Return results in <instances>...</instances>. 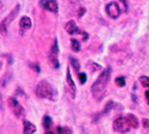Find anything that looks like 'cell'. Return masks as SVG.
Masks as SVG:
<instances>
[{"mask_svg": "<svg viewBox=\"0 0 149 134\" xmlns=\"http://www.w3.org/2000/svg\"><path fill=\"white\" fill-rule=\"evenodd\" d=\"M111 72H112V69H111L110 66L104 68L100 73V76H99V78L92 85V93L97 101L103 100V97L106 92V88H107L110 77H111Z\"/></svg>", "mask_w": 149, "mask_h": 134, "instance_id": "cell-1", "label": "cell"}, {"mask_svg": "<svg viewBox=\"0 0 149 134\" xmlns=\"http://www.w3.org/2000/svg\"><path fill=\"white\" fill-rule=\"evenodd\" d=\"M36 95L40 98H47V100H54V90L53 86L47 80H42L38 83L36 88Z\"/></svg>", "mask_w": 149, "mask_h": 134, "instance_id": "cell-2", "label": "cell"}, {"mask_svg": "<svg viewBox=\"0 0 149 134\" xmlns=\"http://www.w3.org/2000/svg\"><path fill=\"white\" fill-rule=\"evenodd\" d=\"M113 130L117 132V133H127L130 130V125H129V121L127 117H124V116H119L117 117L115 121H113Z\"/></svg>", "mask_w": 149, "mask_h": 134, "instance_id": "cell-3", "label": "cell"}, {"mask_svg": "<svg viewBox=\"0 0 149 134\" xmlns=\"http://www.w3.org/2000/svg\"><path fill=\"white\" fill-rule=\"evenodd\" d=\"M7 103H8V107H10V109H11L12 114H13L15 116L20 117V116L24 114V108L20 105V103L15 98V97H10L8 101H7Z\"/></svg>", "mask_w": 149, "mask_h": 134, "instance_id": "cell-4", "label": "cell"}, {"mask_svg": "<svg viewBox=\"0 0 149 134\" xmlns=\"http://www.w3.org/2000/svg\"><path fill=\"white\" fill-rule=\"evenodd\" d=\"M49 60H50V64L53 65L54 68H58L60 67V62H58V44H57V40H54L52 51H50V55H49Z\"/></svg>", "mask_w": 149, "mask_h": 134, "instance_id": "cell-5", "label": "cell"}, {"mask_svg": "<svg viewBox=\"0 0 149 134\" xmlns=\"http://www.w3.org/2000/svg\"><path fill=\"white\" fill-rule=\"evenodd\" d=\"M106 10V13L110 18H112V19H117L120 15V7L118 6V4L116 1H112V3H109L105 7Z\"/></svg>", "mask_w": 149, "mask_h": 134, "instance_id": "cell-6", "label": "cell"}, {"mask_svg": "<svg viewBox=\"0 0 149 134\" xmlns=\"http://www.w3.org/2000/svg\"><path fill=\"white\" fill-rule=\"evenodd\" d=\"M40 5L43 8L53 12V13H57V11H58V5H57L56 0H41Z\"/></svg>", "mask_w": 149, "mask_h": 134, "instance_id": "cell-7", "label": "cell"}, {"mask_svg": "<svg viewBox=\"0 0 149 134\" xmlns=\"http://www.w3.org/2000/svg\"><path fill=\"white\" fill-rule=\"evenodd\" d=\"M67 85H68V88H69V91H70V97L72 98H75V95H77V88H75V84H74V80L72 79L70 77V69L67 68Z\"/></svg>", "mask_w": 149, "mask_h": 134, "instance_id": "cell-8", "label": "cell"}, {"mask_svg": "<svg viewBox=\"0 0 149 134\" xmlns=\"http://www.w3.org/2000/svg\"><path fill=\"white\" fill-rule=\"evenodd\" d=\"M19 8H20V5H17V6H16L13 10H12V11L10 12V15H8L7 17H5V18H4V20L1 22V24H3V25L7 27L8 24H10L12 20H13V19L17 17V15L19 13Z\"/></svg>", "mask_w": 149, "mask_h": 134, "instance_id": "cell-9", "label": "cell"}, {"mask_svg": "<svg viewBox=\"0 0 149 134\" xmlns=\"http://www.w3.org/2000/svg\"><path fill=\"white\" fill-rule=\"evenodd\" d=\"M65 29H66V31H67L69 35H74V34H82V31L78 29L77 24H75V22H74V20H69V22L66 24Z\"/></svg>", "mask_w": 149, "mask_h": 134, "instance_id": "cell-10", "label": "cell"}, {"mask_svg": "<svg viewBox=\"0 0 149 134\" xmlns=\"http://www.w3.org/2000/svg\"><path fill=\"white\" fill-rule=\"evenodd\" d=\"M24 128H23V132H24V134H32V133H35L36 132V126L33 125V123H31L30 121H28V120H24Z\"/></svg>", "mask_w": 149, "mask_h": 134, "instance_id": "cell-11", "label": "cell"}, {"mask_svg": "<svg viewBox=\"0 0 149 134\" xmlns=\"http://www.w3.org/2000/svg\"><path fill=\"white\" fill-rule=\"evenodd\" d=\"M31 25H32V22L26 16L25 17H22V19L19 20V27H20L22 30H28V29L31 28Z\"/></svg>", "mask_w": 149, "mask_h": 134, "instance_id": "cell-12", "label": "cell"}, {"mask_svg": "<svg viewBox=\"0 0 149 134\" xmlns=\"http://www.w3.org/2000/svg\"><path fill=\"white\" fill-rule=\"evenodd\" d=\"M127 119L129 121V125H130L131 128H137L139 127V120H137V117H136L135 115L129 114V115H127Z\"/></svg>", "mask_w": 149, "mask_h": 134, "instance_id": "cell-13", "label": "cell"}, {"mask_svg": "<svg viewBox=\"0 0 149 134\" xmlns=\"http://www.w3.org/2000/svg\"><path fill=\"white\" fill-rule=\"evenodd\" d=\"M70 46H72V51H73V52L78 53V52L80 51V43H79V41H78L77 39H72Z\"/></svg>", "mask_w": 149, "mask_h": 134, "instance_id": "cell-14", "label": "cell"}, {"mask_svg": "<svg viewBox=\"0 0 149 134\" xmlns=\"http://www.w3.org/2000/svg\"><path fill=\"white\" fill-rule=\"evenodd\" d=\"M52 125H53V121H52L50 116L45 115V116L43 117V127H44L45 129H49V128L52 127Z\"/></svg>", "mask_w": 149, "mask_h": 134, "instance_id": "cell-15", "label": "cell"}, {"mask_svg": "<svg viewBox=\"0 0 149 134\" xmlns=\"http://www.w3.org/2000/svg\"><path fill=\"white\" fill-rule=\"evenodd\" d=\"M69 61H70V64H72V67L74 68V71L75 72H79V69H80V64H79V61L75 59V58H70L69 59Z\"/></svg>", "mask_w": 149, "mask_h": 134, "instance_id": "cell-16", "label": "cell"}, {"mask_svg": "<svg viewBox=\"0 0 149 134\" xmlns=\"http://www.w3.org/2000/svg\"><path fill=\"white\" fill-rule=\"evenodd\" d=\"M87 67L90 68L91 72H95V71H100V69H102V66H100V65L94 64V62H88V64H87Z\"/></svg>", "mask_w": 149, "mask_h": 134, "instance_id": "cell-17", "label": "cell"}, {"mask_svg": "<svg viewBox=\"0 0 149 134\" xmlns=\"http://www.w3.org/2000/svg\"><path fill=\"white\" fill-rule=\"evenodd\" d=\"M140 83H141V85L143 88H148L149 89V78L148 77H146V76L140 77Z\"/></svg>", "mask_w": 149, "mask_h": 134, "instance_id": "cell-18", "label": "cell"}, {"mask_svg": "<svg viewBox=\"0 0 149 134\" xmlns=\"http://www.w3.org/2000/svg\"><path fill=\"white\" fill-rule=\"evenodd\" d=\"M57 130H58V133H60V134H73V133H72V129H70V128H68V127H63V128L58 127V128H57Z\"/></svg>", "mask_w": 149, "mask_h": 134, "instance_id": "cell-19", "label": "cell"}, {"mask_svg": "<svg viewBox=\"0 0 149 134\" xmlns=\"http://www.w3.org/2000/svg\"><path fill=\"white\" fill-rule=\"evenodd\" d=\"M116 84H117V86L123 88L124 85H125V79H124V77H118V78H116Z\"/></svg>", "mask_w": 149, "mask_h": 134, "instance_id": "cell-20", "label": "cell"}, {"mask_svg": "<svg viewBox=\"0 0 149 134\" xmlns=\"http://www.w3.org/2000/svg\"><path fill=\"white\" fill-rule=\"evenodd\" d=\"M115 107V103L112 102V101H110V102H107V104H106V107H105V109H104V112H103V114H106V113H109L111 109H112Z\"/></svg>", "mask_w": 149, "mask_h": 134, "instance_id": "cell-21", "label": "cell"}, {"mask_svg": "<svg viewBox=\"0 0 149 134\" xmlns=\"http://www.w3.org/2000/svg\"><path fill=\"white\" fill-rule=\"evenodd\" d=\"M86 80H87V77H86V73H79V81L81 83V84H85L86 83Z\"/></svg>", "mask_w": 149, "mask_h": 134, "instance_id": "cell-22", "label": "cell"}, {"mask_svg": "<svg viewBox=\"0 0 149 134\" xmlns=\"http://www.w3.org/2000/svg\"><path fill=\"white\" fill-rule=\"evenodd\" d=\"M142 125H143L144 128H149V120L143 119V120H142Z\"/></svg>", "mask_w": 149, "mask_h": 134, "instance_id": "cell-23", "label": "cell"}, {"mask_svg": "<svg viewBox=\"0 0 149 134\" xmlns=\"http://www.w3.org/2000/svg\"><path fill=\"white\" fill-rule=\"evenodd\" d=\"M119 1L124 5V11H128V3H127V0H119Z\"/></svg>", "mask_w": 149, "mask_h": 134, "instance_id": "cell-24", "label": "cell"}, {"mask_svg": "<svg viewBox=\"0 0 149 134\" xmlns=\"http://www.w3.org/2000/svg\"><path fill=\"white\" fill-rule=\"evenodd\" d=\"M84 13H85V8H84V7L79 8V13H78V17H81V16H84Z\"/></svg>", "mask_w": 149, "mask_h": 134, "instance_id": "cell-25", "label": "cell"}, {"mask_svg": "<svg viewBox=\"0 0 149 134\" xmlns=\"http://www.w3.org/2000/svg\"><path fill=\"white\" fill-rule=\"evenodd\" d=\"M146 98H147V102L149 103V90L146 91Z\"/></svg>", "mask_w": 149, "mask_h": 134, "instance_id": "cell-26", "label": "cell"}, {"mask_svg": "<svg viewBox=\"0 0 149 134\" xmlns=\"http://www.w3.org/2000/svg\"><path fill=\"white\" fill-rule=\"evenodd\" d=\"M45 134H54V133H52V132H47Z\"/></svg>", "mask_w": 149, "mask_h": 134, "instance_id": "cell-27", "label": "cell"}]
</instances>
